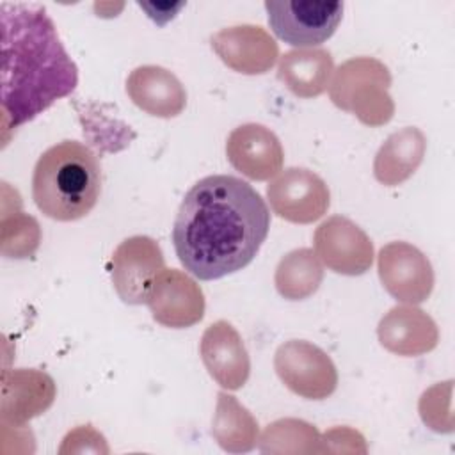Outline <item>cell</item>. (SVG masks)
<instances>
[{
	"instance_id": "cell-22",
	"label": "cell",
	"mask_w": 455,
	"mask_h": 455,
	"mask_svg": "<svg viewBox=\"0 0 455 455\" xmlns=\"http://www.w3.org/2000/svg\"><path fill=\"white\" fill-rule=\"evenodd\" d=\"M261 451H275V453H315V451H323L320 446L322 437L318 430L295 418H286V419H277L270 423L263 435H261Z\"/></svg>"
},
{
	"instance_id": "cell-20",
	"label": "cell",
	"mask_w": 455,
	"mask_h": 455,
	"mask_svg": "<svg viewBox=\"0 0 455 455\" xmlns=\"http://www.w3.org/2000/svg\"><path fill=\"white\" fill-rule=\"evenodd\" d=\"M212 435L226 451H251L258 441V421L235 396L220 391L217 395Z\"/></svg>"
},
{
	"instance_id": "cell-15",
	"label": "cell",
	"mask_w": 455,
	"mask_h": 455,
	"mask_svg": "<svg viewBox=\"0 0 455 455\" xmlns=\"http://www.w3.org/2000/svg\"><path fill=\"white\" fill-rule=\"evenodd\" d=\"M53 379L39 370H4L0 416L2 425L25 427V423L43 414L55 400Z\"/></svg>"
},
{
	"instance_id": "cell-11",
	"label": "cell",
	"mask_w": 455,
	"mask_h": 455,
	"mask_svg": "<svg viewBox=\"0 0 455 455\" xmlns=\"http://www.w3.org/2000/svg\"><path fill=\"white\" fill-rule=\"evenodd\" d=\"M148 307L155 322L171 329L192 327L204 316V295L185 272L164 268L153 281Z\"/></svg>"
},
{
	"instance_id": "cell-3",
	"label": "cell",
	"mask_w": 455,
	"mask_h": 455,
	"mask_svg": "<svg viewBox=\"0 0 455 455\" xmlns=\"http://www.w3.org/2000/svg\"><path fill=\"white\" fill-rule=\"evenodd\" d=\"M100 192V160L82 142H57L36 162L32 197L36 206L53 220L69 222L85 217L96 206Z\"/></svg>"
},
{
	"instance_id": "cell-9",
	"label": "cell",
	"mask_w": 455,
	"mask_h": 455,
	"mask_svg": "<svg viewBox=\"0 0 455 455\" xmlns=\"http://www.w3.org/2000/svg\"><path fill=\"white\" fill-rule=\"evenodd\" d=\"M377 268L386 291L400 302L419 304L432 293V265L412 243L391 242L384 245L377 256Z\"/></svg>"
},
{
	"instance_id": "cell-7",
	"label": "cell",
	"mask_w": 455,
	"mask_h": 455,
	"mask_svg": "<svg viewBox=\"0 0 455 455\" xmlns=\"http://www.w3.org/2000/svg\"><path fill=\"white\" fill-rule=\"evenodd\" d=\"M267 199L272 212L281 219L293 224H311L327 213L331 192L313 171L290 167L270 181Z\"/></svg>"
},
{
	"instance_id": "cell-4",
	"label": "cell",
	"mask_w": 455,
	"mask_h": 455,
	"mask_svg": "<svg viewBox=\"0 0 455 455\" xmlns=\"http://www.w3.org/2000/svg\"><path fill=\"white\" fill-rule=\"evenodd\" d=\"M389 85L391 73L380 60L354 57L332 73L329 96L338 108L352 112L363 124L380 126L395 114Z\"/></svg>"
},
{
	"instance_id": "cell-21",
	"label": "cell",
	"mask_w": 455,
	"mask_h": 455,
	"mask_svg": "<svg viewBox=\"0 0 455 455\" xmlns=\"http://www.w3.org/2000/svg\"><path fill=\"white\" fill-rule=\"evenodd\" d=\"M322 261L311 249H295L281 258L275 268L274 283L281 297L288 300H304L322 284Z\"/></svg>"
},
{
	"instance_id": "cell-23",
	"label": "cell",
	"mask_w": 455,
	"mask_h": 455,
	"mask_svg": "<svg viewBox=\"0 0 455 455\" xmlns=\"http://www.w3.org/2000/svg\"><path fill=\"white\" fill-rule=\"evenodd\" d=\"M39 242L41 228L32 215L21 212L20 208H16L14 213L2 210L0 251L5 258H32L39 247Z\"/></svg>"
},
{
	"instance_id": "cell-19",
	"label": "cell",
	"mask_w": 455,
	"mask_h": 455,
	"mask_svg": "<svg viewBox=\"0 0 455 455\" xmlns=\"http://www.w3.org/2000/svg\"><path fill=\"white\" fill-rule=\"evenodd\" d=\"M425 149L427 139L423 132L414 126L391 133L375 155L373 174L377 181L387 187L403 183L423 162Z\"/></svg>"
},
{
	"instance_id": "cell-24",
	"label": "cell",
	"mask_w": 455,
	"mask_h": 455,
	"mask_svg": "<svg viewBox=\"0 0 455 455\" xmlns=\"http://www.w3.org/2000/svg\"><path fill=\"white\" fill-rule=\"evenodd\" d=\"M451 380L435 384L427 389L419 398L421 419L435 432H451V412H450Z\"/></svg>"
},
{
	"instance_id": "cell-2",
	"label": "cell",
	"mask_w": 455,
	"mask_h": 455,
	"mask_svg": "<svg viewBox=\"0 0 455 455\" xmlns=\"http://www.w3.org/2000/svg\"><path fill=\"white\" fill-rule=\"evenodd\" d=\"M2 23V140L39 116L78 84L76 66L57 28L39 5H0Z\"/></svg>"
},
{
	"instance_id": "cell-14",
	"label": "cell",
	"mask_w": 455,
	"mask_h": 455,
	"mask_svg": "<svg viewBox=\"0 0 455 455\" xmlns=\"http://www.w3.org/2000/svg\"><path fill=\"white\" fill-rule=\"evenodd\" d=\"M201 359L212 379L224 389H240L251 373V361L238 331L226 320L206 327L199 343Z\"/></svg>"
},
{
	"instance_id": "cell-17",
	"label": "cell",
	"mask_w": 455,
	"mask_h": 455,
	"mask_svg": "<svg viewBox=\"0 0 455 455\" xmlns=\"http://www.w3.org/2000/svg\"><path fill=\"white\" fill-rule=\"evenodd\" d=\"M133 105L155 117H176L187 105V91L174 73L162 66H139L126 78Z\"/></svg>"
},
{
	"instance_id": "cell-10",
	"label": "cell",
	"mask_w": 455,
	"mask_h": 455,
	"mask_svg": "<svg viewBox=\"0 0 455 455\" xmlns=\"http://www.w3.org/2000/svg\"><path fill=\"white\" fill-rule=\"evenodd\" d=\"M313 247L327 268L343 275L364 274L370 270L375 256L370 236L341 215H332L316 228Z\"/></svg>"
},
{
	"instance_id": "cell-16",
	"label": "cell",
	"mask_w": 455,
	"mask_h": 455,
	"mask_svg": "<svg viewBox=\"0 0 455 455\" xmlns=\"http://www.w3.org/2000/svg\"><path fill=\"white\" fill-rule=\"evenodd\" d=\"M377 336L386 350L402 357L423 355L439 341L435 322L414 304L391 307L380 318Z\"/></svg>"
},
{
	"instance_id": "cell-8",
	"label": "cell",
	"mask_w": 455,
	"mask_h": 455,
	"mask_svg": "<svg viewBox=\"0 0 455 455\" xmlns=\"http://www.w3.org/2000/svg\"><path fill=\"white\" fill-rule=\"evenodd\" d=\"M160 245L149 236L123 240L110 259V275L119 299L126 304H146L155 277L164 270Z\"/></svg>"
},
{
	"instance_id": "cell-12",
	"label": "cell",
	"mask_w": 455,
	"mask_h": 455,
	"mask_svg": "<svg viewBox=\"0 0 455 455\" xmlns=\"http://www.w3.org/2000/svg\"><path fill=\"white\" fill-rule=\"evenodd\" d=\"M229 164L249 180L267 181L283 169L284 151L275 133L258 123L236 126L226 140Z\"/></svg>"
},
{
	"instance_id": "cell-18",
	"label": "cell",
	"mask_w": 455,
	"mask_h": 455,
	"mask_svg": "<svg viewBox=\"0 0 455 455\" xmlns=\"http://www.w3.org/2000/svg\"><path fill=\"white\" fill-rule=\"evenodd\" d=\"M332 73V55L323 48L290 50L277 66V78L299 98H316L325 92Z\"/></svg>"
},
{
	"instance_id": "cell-6",
	"label": "cell",
	"mask_w": 455,
	"mask_h": 455,
	"mask_svg": "<svg viewBox=\"0 0 455 455\" xmlns=\"http://www.w3.org/2000/svg\"><path fill=\"white\" fill-rule=\"evenodd\" d=\"M274 368L291 393L307 400H323L338 386L332 359L320 347L304 339H290L279 345Z\"/></svg>"
},
{
	"instance_id": "cell-5",
	"label": "cell",
	"mask_w": 455,
	"mask_h": 455,
	"mask_svg": "<svg viewBox=\"0 0 455 455\" xmlns=\"http://www.w3.org/2000/svg\"><path fill=\"white\" fill-rule=\"evenodd\" d=\"M272 32L291 46L325 43L343 18V2L323 0H267Z\"/></svg>"
},
{
	"instance_id": "cell-13",
	"label": "cell",
	"mask_w": 455,
	"mask_h": 455,
	"mask_svg": "<svg viewBox=\"0 0 455 455\" xmlns=\"http://www.w3.org/2000/svg\"><path fill=\"white\" fill-rule=\"evenodd\" d=\"M210 41L219 59L243 75H263L279 57L277 43L259 25L228 27L215 32Z\"/></svg>"
},
{
	"instance_id": "cell-1",
	"label": "cell",
	"mask_w": 455,
	"mask_h": 455,
	"mask_svg": "<svg viewBox=\"0 0 455 455\" xmlns=\"http://www.w3.org/2000/svg\"><path fill=\"white\" fill-rule=\"evenodd\" d=\"M268 228V206L247 181L213 174L185 194L174 219L172 243L185 270L212 281L247 267Z\"/></svg>"
}]
</instances>
